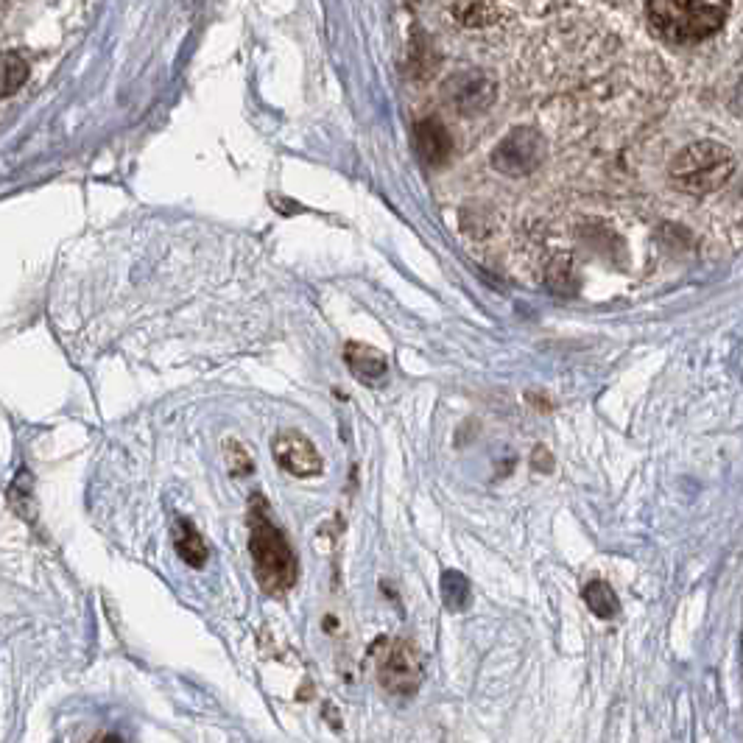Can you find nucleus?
Masks as SVG:
<instances>
[{
    "label": "nucleus",
    "instance_id": "obj_12",
    "mask_svg": "<svg viewBox=\"0 0 743 743\" xmlns=\"http://www.w3.org/2000/svg\"><path fill=\"white\" fill-rule=\"evenodd\" d=\"M28 79V62L14 51H3L0 54V98L14 95Z\"/></svg>",
    "mask_w": 743,
    "mask_h": 743
},
{
    "label": "nucleus",
    "instance_id": "obj_8",
    "mask_svg": "<svg viewBox=\"0 0 743 743\" xmlns=\"http://www.w3.org/2000/svg\"><path fill=\"white\" fill-rule=\"evenodd\" d=\"M414 143H417L419 157L428 165H445L453 154V137L445 129V123L436 118H425L414 129Z\"/></svg>",
    "mask_w": 743,
    "mask_h": 743
},
{
    "label": "nucleus",
    "instance_id": "obj_10",
    "mask_svg": "<svg viewBox=\"0 0 743 743\" xmlns=\"http://www.w3.org/2000/svg\"><path fill=\"white\" fill-rule=\"evenodd\" d=\"M176 554L182 556V562H188L190 568H204L207 562V545H204L202 534L185 517L176 520Z\"/></svg>",
    "mask_w": 743,
    "mask_h": 743
},
{
    "label": "nucleus",
    "instance_id": "obj_13",
    "mask_svg": "<svg viewBox=\"0 0 743 743\" xmlns=\"http://www.w3.org/2000/svg\"><path fill=\"white\" fill-rule=\"evenodd\" d=\"M442 598H445V607L453 612H464L473 601V590H470V581L461 576L459 570H445L442 573Z\"/></svg>",
    "mask_w": 743,
    "mask_h": 743
},
{
    "label": "nucleus",
    "instance_id": "obj_6",
    "mask_svg": "<svg viewBox=\"0 0 743 743\" xmlns=\"http://www.w3.org/2000/svg\"><path fill=\"white\" fill-rule=\"evenodd\" d=\"M271 453L274 461L283 467L285 473L297 475V478H313L322 473V456L313 447L308 436L299 431H283L271 439Z\"/></svg>",
    "mask_w": 743,
    "mask_h": 743
},
{
    "label": "nucleus",
    "instance_id": "obj_9",
    "mask_svg": "<svg viewBox=\"0 0 743 743\" xmlns=\"http://www.w3.org/2000/svg\"><path fill=\"white\" fill-rule=\"evenodd\" d=\"M344 361H347V366H350L358 378L364 380L383 378L386 369H389V361H386L383 352L375 350V347H369V344H358V341H350V344L344 347Z\"/></svg>",
    "mask_w": 743,
    "mask_h": 743
},
{
    "label": "nucleus",
    "instance_id": "obj_4",
    "mask_svg": "<svg viewBox=\"0 0 743 743\" xmlns=\"http://www.w3.org/2000/svg\"><path fill=\"white\" fill-rule=\"evenodd\" d=\"M378 679L383 688L394 693V696H411L417 693L419 682H422V671H425V660L422 651L408 643V640H386L380 646L378 657Z\"/></svg>",
    "mask_w": 743,
    "mask_h": 743
},
{
    "label": "nucleus",
    "instance_id": "obj_2",
    "mask_svg": "<svg viewBox=\"0 0 743 743\" xmlns=\"http://www.w3.org/2000/svg\"><path fill=\"white\" fill-rule=\"evenodd\" d=\"M651 28L668 42H699L724 26L727 0H649Z\"/></svg>",
    "mask_w": 743,
    "mask_h": 743
},
{
    "label": "nucleus",
    "instance_id": "obj_5",
    "mask_svg": "<svg viewBox=\"0 0 743 743\" xmlns=\"http://www.w3.org/2000/svg\"><path fill=\"white\" fill-rule=\"evenodd\" d=\"M545 157V140L534 129H514L492 151V165L506 176H526L537 171Z\"/></svg>",
    "mask_w": 743,
    "mask_h": 743
},
{
    "label": "nucleus",
    "instance_id": "obj_1",
    "mask_svg": "<svg viewBox=\"0 0 743 743\" xmlns=\"http://www.w3.org/2000/svg\"><path fill=\"white\" fill-rule=\"evenodd\" d=\"M249 554L255 559L257 584L266 593L283 595L297 584V554L260 495H252L249 503Z\"/></svg>",
    "mask_w": 743,
    "mask_h": 743
},
{
    "label": "nucleus",
    "instance_id": "obj_3",
    "mask_svg": "<svg viewBox=\"0 0 743 743\" xmlns=\"http://www.w3.org/2000/svg\"><path fill=\"white\" fill-rule=\"evenodd\" d=\"M732 174H735V154L716 140L690 143L671 163V182L693 196L716 193L730 182Z\"/></svg>",
    "mask_w": 743,
    "mask_h": 743
},
{
    "label": "nucleus",
    "instance_id": "obj_11",
    "mask_svg": "<svg viewBox=\"0 0 743 743\" xmlns=\"http://www.w3.org/2000/svg\"><path fill=\"white\" fill-rule=\"evenodd\" d=\"M581 595H584V604L590 607V612L598 615V618H604V621L615 618L621 612V601H618V595H615V590L609 587L607 581H590Z\"/></svg>",
    "mask_w": 743,
    "mask_h": 743
},
{
    "label": "nucleus",
    "instance_id": "obj_7",
    "mask_svg": "<svg viewBox=\"0 0 743 743\" xmlns=\"http://www.w3.org/2000/svg\"><path fill=\"white\" fill-rule=\"evenodd\" d=\"M445 98L450 107H456L461 115H478L492 107L495 101V82L481 70H464L447 79Z\"/></svg>",
    "mask_w": 743,
    "mask_h": 743
}]
</instances>
